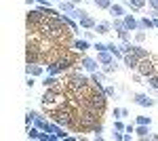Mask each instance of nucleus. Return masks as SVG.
<instances>
[{"instance_id":"nucleus-35","label":"nucleus","mask_w":158,"mask_h":141,"mask_svg":"<svg viewBox=\"0 0 158 141\" xmlns=\"http://www.w3.org/2000/svg\"><path fill=\"white\" fill-rule=\"evenodd\" d=\"M74 2H78V0H74Z\"/></svg>"},{"instance_id":"nucleus-15","label":"nucleus","mask_w":158,"mask_h":141,"mask_svg":"<svg viewBox=\"0 0 158 141\" xmlns=\"http://www.w3.org/2000/svg\"><path fill=\"white\" fill-rule=\"evenodd\" d=\"M80 23L85 25V27H93V25H95V21H93V19H91V17H80Z\"/></svg>"},{"instance_id":"nucleus-3","label":"nucleus","mask_w":158,"mask_h":141,"mask_svg":"<svg viewBox=\"0 0 158 141\" xmlns=\"http://www.w3.org/2000/svg\"><path fill=\"white\" fill-rule=\"evenodd\" d=\"M137 70H139V74L141 76H154V63H152V59L150 57H146V59H139V65H137Z\"/></svg>"},{"instance_id":"nucleus-10","label":"nucleus","mask_w":158,"mask_h":141,"mask_svg":"<svg viewBox=\"0 0 158 141\" xmlns=\"http://www.w3.org/2000/svg\"><path fill=\"white\" fill-rule=\"evenodd\" d=\"M124 27H127V30H135V27H137V21H135L131 15L124 17Z\"/></svg>"},{"instance_id":"nucleus-13","label":"nucleus","mask_w":158,"mask_h":141,"mask_svg":"<svg viewBox=\"0 0 158 141\" xmlns=\"http://www.w3.org/2000/svg\"><path fill=\"white\" fill-rule=\"evenodd\" d=\"M156 25V21H152V19H148V17H143L141 21H139V27H154Z\"/></svg>"},{"instance_id":"nucleus-34","label":"nucleus","mask_w":158,"mask_h":141,"mask_svg":"<svg viewBox=\"0 0 158 141\" xmlns=\"http://www.w3.org/2000/svg\"><path fill=\"white\" fill-rule=\"evenodd\" d=\"M156 27H158V19H156Z\"/></svg>"},{"instance_id":"nucleus-7","label":"nucleus","mask_w":158,"mask_h":141,"mask_svg":"<svg viewBox=\"0 0 158 141\" xmlns=\"http://www.w3.org/2000/svg\"><path fill=\"white\" fill-rule=\"evenodd\" d=\"M122 59H124V63H127L129 68H137V65H139V57H137L135 53H127Z\"/></svg>"},{"instance_id":"nucleus-9","label":"nucleus","mask_w":158,"mask_h":141,"mask_svg":"<svg viewBox=\"0 0 158 141\" xmlns=\"http://www.w3.org/2000/svg\"><path fill=\"white\" fill-rule=\"evenodd\" d=\"M27 74L40 76V74H42V68H40V65H34V63H27Z\"/></svg>"},{"instance_id":"nucleus-11","label":"nucleus","mask_w":158,"mask_h":141,"mask_svg":"<svg viewBox=\"0 0 158 141\" xmlns=\"http://www.w3.org/2000/svg\"><path fill=\"white\" fill-rule=\"evenodd\" d=\"M110 13H112L114 17H122V15H124V9H122L120 4H114V6H110Z\"/></svg>"},{"instance_id":"nucleus-8","label":"nucleus","mask_w":158,"mask_h":141,"mask_svg":"<svg viewBox=\"0 0 158 141\" xmlns=\"http://www.w3.org/2000/svg\"><path fill=\"white\" fill-rule=\"evenodd\" d=\"M82 65H85V70H89V72H95V70H97V63H95L93 59H89V57L82 59Z\"/></svg>"},{"instance_id":"nucleus-30","label":"nucleus","mask_w":158,"mask_h":141,"mask_svg":"<svg viewBox=\"0 0 158 141\" xmlns=\"http://www.w3.org/2000/svg\"><path fill=\"white\" fill-rule=\"evenodd\" d=\"M103 93L108 95V97H114V95H116V93H114V89H112V86H108V89H106V91H103Z\"/></svg>"},{"instance_id":"nucleus-31","label":"nucleus","mask_w":158,"mask_h":141,"mask_svg":"<svg viewBox=\"0 0 158 141\" xmlns=\"http://www.w3.org/2000/svg\"><path fill=\"white\" fill-rule=\"evenodd\" d=\"M95 48H97L99 53H101V51H108V47H106V44H99V42H97V44H95Z\"/></svg>"},{"instance_id":"nucleus-17","label":"nucleus","mask_w":158,"mask_h":141,"mask_svg":"<svg viewBox=\"0 0 158 141\" xmlns=\"http://www.w3.org/2000/svg\"><path fill=\"white\" fill-rule=\"evenodd\" d=\"M114 116L116 118H124V116H129V112H127L124 107H116V110H114Z\"/></svg>"},{"instance_id":"nucleus-21","label":"nucleus","mask_w":158,"mask_h":141,"mask_svg":"<svg viewBox=\"0 0 158 141\" xmlns=\"http://www.w3.org/2000/svg\"><path fill=\"white\" fill-rule=\"evenodd\" d=\"M95 4H97L99 9H110V6H112L110 0H95Z\"/></svg>"},{"instance_id":"nucleus-16","label":"nucleus","mask_w":158,"mask_h":141,"mask_svg":"<svg viewBox=\"0 0 158 141\" xmlns=\"http://www.w3.org/2000/svg\"><path fill=\"white\" fill-rule=\"evenodd\" d=\"M74 48H78V51H86L89 44H86V40H76V42H74Z\"/></svg>"},{"instance_id":"nucleus-26","label":"nucleus","mask_w":158,"mask_h":141,"mask_svg":"<svg viewBox=\"0 0 158 141\" xmlns=\"http://www.w3.org/2000/svg\"><path fill=\"white\" fill-rule=\"evenodd\" d=\"M61 11H74V6L70 2H61Z\"/></svg>"},{"instance_id":"nucleus-23","label":"nucleus","mask_w":158,"mask_h":141,"mask_svg":"<svg viewBox=\"0 0 158 141\" xmlns=\"http://www.w3.org/2000/svg\"><path fill=\"white\" fill-rule=\"evenodd\" d=\"M108 30H110V23H99L97 25V32H99V34H108Z\"/></svg>"},{"instance_id":"nucleus-25","label":"nucleus","mask_w":158,"mask_h":141,"mask_svg":"<svg viewBox=\"0 0 158 141\" xmlns=\"http://www.w3.org/2000/svg\"><path fill=\"white\" fill-rule=\"evenodd\" d=\"M150 122H152L150 116H139L137 118V124H148V126H150Z\"/></svg>"},{"instance_id":"nucleus-22","label":"nucleus","mask_w":158,"mask_h":141,"mask_svg":"<svg viewBox=\"0 0 158 141\" xmlns=\"http://www.w3.org/2000/svg\"><path fill=\"white\" fill-rule=\"evenodd\" d=\"M27 135H30L32 139H40V137H42V133H38V129H30V131H27Z\"/></svg>"},{"instance_id":"nucleus-12","label":"nucleus","mask_w":158,"mask_h":141,"mask_svg":"<svg viewBox=\"0 0 158 141\" xmlns=\"http://www.w3.org/2000/svg\"><path fill=\"white\" fill-rule=\"evenodd\" d=\"M137 135H139L141 139H146V137H150V131H148V124H139V129H137Z\"/></svg>"},{"instance_id":"nucleus-2","label":"nucleus","mask_w":158,"mask_h":141,"mask_svg":"<svg viewBox=\"0 0 158 141\" xmlns=\"http://www.w3.org/2000/svg\"><path fill=\"white\" fill-rule=\"evenodd\" d=\"M53 120H55V122H59V124H63V126L74 124V116L68 112V110H57V112L53 114Z\"/></svg>"},{"instance_id":"nucleus-27","label":"nucleus","mask_w":158,"mask_h":141,"mask_svg":"<svg viewBox=\"0 0 158 141\" xmlns=\"http://www.w3.org/2000/svg\"><path fill=\"white\" fill-rule=\"evenodd\" d=\"M135 40H137V42H143V40H146V34H143V32H137V34H135Z\"/></svg>"},{"instance_id":"nucleus-24","label":"nucleus","mask_w":158,"mask_h":141,"mask_svg":"<svg viewBox=\"0 0 158 141\" xmlns=\"http://www.w3.org/2000/svg\"><path fill=\"white\" fill-rule=\"evenodd\" d=\"M120 51H122V53H124V55H127V53H133V47H131V44H129V42H122Z\"/></svg>"},{"instance_id":"nucleus-1","label":"nucleus","mask_w":158,"mask_h":141,"mask_svg":"<svg viewBox=\"0 0 158 141\" xmlns=\"http://www.w3.org/2000/svg\"><path fill=\"white\" fill-rule=\"evenodd\" d=\"M85 107H91V110H97V112H103V107H106V99H103V95H101V93L97 91L95 95L86 97Z\"/></svg>"},{"instance_id":"nucleus-33","label":"nucleus","mask_w":158,"mask_h":141,"mask_svg":"<svg viewBox=\"0 0 158 141\" xmlns=\"http://www.w3.org/2000/svg\"><path fill=\"white\" fill-rule=\"evenodd\" d=\"M38 2H42V4H47V0H38Z\"/></svg>"},{"instance_id":"nucleus-28","label":"nucleus","mask_w":158,"mask_h":141,"mask_svg":"<svg viewBox=\"0 0 158 141\" xmlns=\"http://www.w3.org/2000/svg\"><path fill=\"white\" fill-rule=\"evenodd\" d=\"M150 84H152V89H158V78L156 76H150Z\"/></svg>"},{"instance_id":"nucleus-29","label":"nucleus","mask_w":158,"mask_h":141,"mask_svg":"<svg viewBox=\"0 0 158 141\" xmlns=\"http://www.w3.org/2000/svg\"><path fill=\"white\" fill-rule=\"evenodd\" d=\"M114 129H116V131H127V126H124L122 122H116V124H114Z\"/></svg>"},{"instance_id":"nucleus-14","label":"nucleus","mask_w":158,"mask_h":141,"mask_svg":"<svg viewBox=\"0 0 158 141\" xmlns=\"http://www.w3.org/2000/svg\"><path fill=\"white\" fill-rule=\"evenodd\" d=\"M133 53H135L139 59H146V57H148V51H143L141 47H133Z\"/></svg>"},{"instance_id":"nucleus-19","label":"nucleus","mask_w":158,"mask_h":141,"mask_svg":"<svg viewBox=\"0 0 158 141\" xmlns=\"http://www.w3.org/2000/svg\"><path fill=\"white\" fill-rule=\"evenodd\" d=\"M127 2H129L133 9H141V6L146 4V0H127Z\"/></svg>"},{"instance_id":"nucleus-20","label":"nucleus","mask_w":158,"mask_h":141,"mask_svg":"<svg viewBox=\"0 0 158 141\" xmlns=\"http://www.w3.org/2000/svg\"><path fill=\"white\" fill-rule=\"evenodd\" d=\"M44 89H53V86H55V84H57V80H55V78H44Z\"/></svg>"},{"instance_id":"nucleus-5","label":"nucleus","mask_w":158,"mask_h":141,"mask_svg":"<svg viewBox=\"0 0 158 141\" xmlns=\"http://www.w3.org/2000/svg\"><path fill=\"white\" fill-rule=\"evenodd\" d=\"M42 21H44V17H42V11H40V9L27 13V27H36V25L42 23Z\"/></svg>"},{"instance_id":"nucleus-18","label":"nucleus","mask_w":158,"mask_h":141,"mask_svg":"<svg viewBox=\"0 0 158 141\" xmlns=\"http://www.w3.org/2000/svg\"><path fill=\"white\" fill-rule=\"evenodd\" d=\"M99 61H101V63H112V57H110L106 51H101V53H99Z\"/></svg>"},{"instance_id":"nucleus-6","label":"nucleus","mask_w":158,"mask_h":141,"mask_svg":"<svg viewBox=\"0 0 158 141\" xmlns=\"http://www.w3.org/2000/svg\"><path fill=\"white\" fill-rule=\"evenodd\" d=\"M135 103H137V106H143V107H150V106H154V101H152V99H150V97H148V95H135Z\"/></svg>"},{"instance_id":"nucleus-4","label":"nucleus","mask_w":158,"mask_h":141,"mask_svg":"<svg viewBox=\"0 0 158 141\" xmlns=\"http://www.w3.org/2000/svg\"><path fill=\"white\" fill-rule=\"evenodd\" d=\"M70 89H72L74 93H82L89 89V80H86L85 76H74L72 80H70Z\"/></svg>"},{"instance_id":"nucleus-32","label":"nucleus","mask_w":158,"mask_h":141,"mask_svg":"<svg viewBox=\"0 0 158 141\" xmlns=\"http://www.w3.org/2000/svg\"><path fill=\"white\" fill-rule=\"evenodd\" d=\"M150 4H152V6H154V9L158 11V0H150Z\"/></svg>"}]
</instances>
